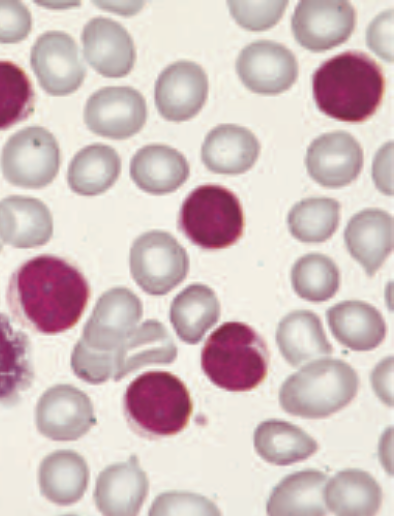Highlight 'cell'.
I'll return each instance as SVG.
<instances>
[{
  "label": "cell",
  "mask_w": 397,
  "mask_h": 516,
  "mask_svg": "<svg viewBox=\"0 0 397 516\" xmlns=\"http://www.w3.org/2000/svg\"><path fill=\"white\" fill-rule=\"evenodd\" d=\"M90 298V287L80 270L53 256L33 257L11 275L7 303L24 327L52 335L74 327Z\"/></svg>",
  "instance_id": "1"
},
{
  "label": "cell",
  "mask_w": 397,
  "mask_h": 516,
  "mask_svg": "<svg viewBox=\"0 0 397 516\" xmlns=\"http://www.w3.org/2000/svg\"><path fill=\"white\" fill-rule=\"evenodd\" d=\"M385 79L381 67L367 54L347 51L322 63L312 76L317 108L343 122L371 117L382 102Z\"/></svg>",
  "instance_id": "2"
},
{
  "label": "cell",
  "mask_w": 397,
  "mask_h": 516,
  "mask_svg": "<svg viewBox=\"0 0 397 516\" xmlns=\"http://www.w3.org/2000/svg\"><path fill=\"white\" fill-rule=\"evenodd\" d=\"M269 352L262 337L249 325L229 321L206 340L201 367L216 386L232 392L256 388L267 376Z\"/></svg>",
  "instance_id": "3"
},
{
  "label": "cell",
  "mask_w": 397,
  "mask_h": 516,
  "mask_svg": "<svg viewBox=\"0 0 397 516\" xmlns=\"http://www.w3.org/2000/svg\"><path fill=\"white\" fill-rule=\"evenodd\" d=\"M123 408L126 421L137 434L160 438L181 432L193 410L186 385L166 371H147L127 387Z\"/></svg>",
  "instance_id": "4"
},
{
  "label": "cell",
  "mask_w": 397,
  "mask_h": 516,
  "mask_svg": "<svg viewBox=\"0 0 397 516\" xmlns=\"http://www.w3.org/2000/svg\"><path fill=\"white\" fill-rule=\"evenodd\" d=\"M358 387V375L348 363L323 358L290 375L280 388L279 402L291 415L325 418L348 405Z\"/></svg>",
  "instance_id": "5"
},
{
  "label": "cell",
  "mask_w": 397,
  "mask_h": 516,
  "mask_svg": "<svg viewBox=\"0 0 397 516\" xmlns=\"http://www.w3.org/2000/svg\"><path fill=\"white\" fill-rule=\"evenodd\" d=\"M180 231L195 245L218 250L242 235L244 214L236 195L220 185H201L185 198L178 217Z\"/></svg>",
  "instance_id": "6"
},
{
  "label": "cell",
  "mask_w": 397,
  "mask_h": 516,
  "mask_svg": "<svg viewBox=\"0 0 397 516\" xmlns=\"http://www.w3.org/2000/svg\"><path fill=\"white\" fill-rule=\"evenodd\" d=\"M0 166L9 183L22 188H42L50 184L58 173V143L45 128L26 127L7 140Z\"/></svg>",
  "instance_id": "7"
},
{
  "label": "cell",
  "mask_w": 397,
  "mask_h": 516,
  "mask_svg": "<svg viewBox=\"0 0 397 516\" xmlns=\"http://www.w3.org/2000/svg\"><path fill=\"white\" fill-rule=\"evenodd\" d=\"M130 270L139 287L150 295H164L187 276L189 258L169 233L152 230L140 235L130 250Z\"/></svg>",
  "instance_id": "8"
},
{
  "label": "cell",
  "mask_w": 397,
  "mask_h": 516,
  "mask_svg": "<svg viewBox=\"0 0 397 516\" xmlns=\"http://www.w3.org/2000/svg\"><path fill=\"white\" fill-rule=\"evenodd\" d=\"M355 24L356 13L348 1H300L291 19L296 41L313 52L344 43Z\"/></svg>",
  "instance_id": "9"
},
{
  "label": "cell",
  "mask_w": 397,
  "mask_h": 516,
  "mask_svg": "<svg viewBox=\"0 0 397 516\" xmlns=\"http://www.w3.org/2000/svg\"><path fill=\"white\" fill-rule=\"evenodd\" d=\"M146 118L143 96L128 86H111L96 91L84 109L87 127L93 133L111 139H126L136 134Z\"/></svg>",
  "instance_id": "10"
},
{
  "label": "cell",
  "mask_w": 397,
  "mask_h": 516,
  "mask_svg": "<svg viewBox=\"0 0 397 516\" xmlns=\"http://www.w3.org/2000/svg\"><path fill=\"white\" fill-rule=\"evenodd\" d=\"M30 62L41 87L50 95L74 92L85 77L78 46L65 32L42 34L32 46Z\"/></svg>",
  "instance_id": "11"
},
{
  "label": "cell",
  "mask_w": 397,
  "mask_h": 516,
  "mask_svg": "<svg viewBox=\"0 0 397 516\" xmlns=\"http://www.w3.org/2000/svg\"><path fill=\"white\" fill-rule=\"evenodd\" d=\"M236 71L252 92L279 94L295 82L298 65L294 54L274 41L259 40L245 46L237 60Z\"/></svg>",
  "instance_id": "12"
},
{
  "label": "cell",
  "mask_w": 397,
  "mask_h": 516,
  "mask_svg": "<svg viewBox=\"0 0 397 516\" xmlns=\"http://www.w3.org/2000/svg\"><path fill=\"white\" fill-rule=\"evenodd\" d=\"M142 317L139 298L127 288L105 292L84 326L81 340L96 351H114L134 330Z\"/></svg>",
  "instance_id": "13"
},
{
  "label": "cell",
  "mask_w": 397,
  "mask_h": 516,
  "mask_svg": "<svg viewBox=\"0 0 397 516\" xmlns=\"http://www.w3.org/2000/svg\"><path fill=\"white\" fill-rule=\"evenodd\" d=\"M90 399L71 385H56L40 398L36 408V424L46 437L75 440L95 424Z\"/></svg>",
  "instance_id": "14"
},
{
  "label": "cell",
  "mask_w": 397,
  "mask_h": 516,
  "mask_svg": "<svg viewBox=\"0 0 397 516\" xmlns=\"http://www.w3.org/2000/svg\"><path fill=\"white\" fill-rule=\"evenodd\" d=\"M208 94L206 73L191 61H177L166 67L155 83V104L162 117L181 122L195 116Z\"/></svg>",
  "instance_id": "15"
},
{
  "label": "cell",
  "mask_w": 397,
  "mask_h": 516,
  "mask_svg": "<svg viewBox=\"0 0 397 516\" xmlns=\"http://www.w3.org/2000/svg\"><path fill=\"white\" fill-rule=\"evenodd\" d=\"M306 168L310 177L328 188H340L357 178L363 166V151L349 133H325L309 145Z\"/></svg>",
  "instance_id": "16"
},
{
  "label": "cell",
  "mask_w": 397,
  "mask_h": 516,
  "mask_svg": "<svg viewBox=\"0 0 397 516\" xmlns=\"http://www.w3.org/2000/svg\"><path fill=\"white\" fill-rule=\"evenodd\" d=\"M81 41L87 62L101 75H127L135 62L131 36L118 22L104 17L91 19L83 28Z\"/></svg>",
  "instance_id": "17"
},
{
  "label": "cell",
  "mask_w": 397,
  "mask_h": 516,
  "mask_svg": "<svg viewBox=\"0 0 397 516\" xmlns=\"http://www.w3.org/2000/svg\"><path fill=\"white\" fill-rule=\"evenodd\" d=\"M393 218L381 209H364L351 217L344 231L350 255L373 276L393 249Z\"/></svg>",
  "instance_id": "18"
},
{
  "label": "cell",
  "mask_w": 397,
  "mask_h": 516,
  "mask_svg": "<svg viewBox=\"0 0 397 516\" xmlns=\"http://www.w3.org/2000/svg\"><path fill=\"white\" fill-rule=\"evenodd\" d=\"M53 233L52 216L39 199L8 196L0 201V239L16 248L47 243Z\"/></svg>",
  "instance_id": "19"
},
{
  "label": "cell",
  "mask_w": 397,
  "mask_h": 516,
  "mask_svg": "<svg viewBox=\"0 0 397 516\" xmlns=\"http://www.w3.org/2000/svg\"><path fill=\"white\" fill-rule=\"evenodd\" d=\"M35 378L28 336L0 313V404L14 405Z\"/></svg>",
  "instance_id": "20"
},
{
  "label": "cell",
  "mask_w": 397,
  "mask_h": 516,
  "mask_svg": "<svg viewBox=\"0 0 397 516\" xmlns=\"http://www.w3.org/2000/svg\"><path fill=\"white\" fill-rule=\"evenodd\" d=\"M176 357L177 347L164 325L147 320L113 351L112 377L119 381L140 367L170 364Z\"/></svg>",
  "instance_id": "21"
},
{
  "label": "cell",
  "mask_w": 397,
  "mask_h": 516,
  "mask_svg": "<svg viewBox=\"0 0 397 516\" xmlns=\"http://www.w3.org/2000/svg\"><path fill=\"white\" fill-rule=\"evenodd\" d=\"M259 152L260 144L250 130L236 124H221L205 137L201 159L211 172L235 175L249 170Z\"/></svg>",
  "instance_id": "22"
},
{
  "label": "cell",
  "mask_w": 397,
  "mask_h": 516,
  "mask_svg": "<svg viewBox=\"0 0 397 516\" xmlns=\"http://www.w3.org/2000/svg\"><path fill=\"white\" fill-rule=\"evenodd\" d=\"M333 336L343 346L354 351H370L379 346L386 335L382 314L371 304L346 300L326 312Z\"/></svg>",
  "instance_id": "23"
},
{
  "label": "cell",
  "mask_w": 397,
  "mask_h": 516,
  "mask_svg": "<svg viewBox=\"0 0 397 516\" xmlns=\"http://www.w3.org/2000/svg\"><path fill=\"white\" fill-rule=\"evenodd\" d=\"M148 490L145 473L132 456L126 463L107 467L97 478L95 501L106 515H134Z\"/></svg>",
  "instance_id": "24"
},
{
  "label": "cell",
  "mask_w": 397,
  "mask_h": 516,
  "mask_svg": "<svg viewBox=\"0 0 397 516\" xmlns=\"http://www.w3.org/2000/svg\"><path fill=\"white\" fill-rule=\"evenodd\" d=\"M130 176L147 193L168 194L186 182L189 164L174 148L159 144L147 145L131 159Z\"/></svg>",
  "instance_id": "25"
},
{
  "label": "cell",
  "mask_w": 397,
  "mask_h": 516,
  "mask_svg": "<svg viewBox=\"0 0 397 516\" xmlns=\"http://www.w3.org/2000/svg\"><path fill=\"white\" fill-rule=\"evenodd\" d=\"M276 343L284 359L294 367L333 351L320 318L310 310L284 316L276 329Z\"/></svg>",
  "instance_id": "26"
},
{
  "label": "cell",
  "mask_w": 397,
  "mask_h": 516,
  "mask_svg": "<svg viewBox=\"0 0 397 516\" xmlns=\"http://www.w3.org/2000/svg\"><path fill=\"white\" fill-rule=\"evenodd\" d=\"M325 473L302 470L284 477L272 490L266 505L268 515H325Z\"/></svg>",
  "instance_id": "27"
},
{
  "label": "cell",
  "mask_w": 397,
  "mask_h": 516,
  "mask_svg": "<svg viewBox=\"0 0 397 516\" xmlns=\"http://www.w3.org/2000/svg\"><path fill=\"white\" fill-rule=\"evenodd\" d=\"M220 303L215 292L204 284H192L173 299L170 322L177 336L188 344L202 340L220 317Z\"/></svg>",
  "instance_id": "28"
},
{
  "label": "cell",
  "mask_w": 397,
  "mask_h": 516,
  "mask_svg": "<svg viewBox=\"0 0 397 516\" xmlns=\"http://www.w3.org/2000/svg\"><path fill=\"white\" fill-rule=\"evenodd\" d=\"M324 502L336 515H374L382 503V489L367 472L346 469L324 487Z\"/></svg>",
  "instance_id": "29"
},
{
  "label": "cell",
  "mask_w": 397,
  "mask_h": 516,
  "mask_svg": "<svg viewBox=\"0 0 397 516\" xmlns=\"http://www.w3.org/2000/svg\"><path fill=\"white\" fill-rule=\"evenodd\" d=\"M253 441L261 458L280 466L303 461L318 449L317 442L304 430L277 419L261 422L255 429Z\"/></svg>",
  "instance_id": "30"
},
{
  "label": "cell",
  "mask_w": 397,
  "mask_h": 516,
  "mask_svg": "<svg viewBox=\"0 0 397 516\" xmlns=\"http://www.w3.org/2000/svg\"><path fill=\"white\" fill-rule=\"evenodd\" d=\"M121 160L117 152L104 144L82 148L71 160L67 181L72 191L84 196L105 192L117 180Z\"/></svg>",
  "instance_id": "31"
},
{
  "label": "cell",
  "mask_w": 397,
  "mask_h": 516,
  "mask_svg": "<svg viewBox=\"0 0 397 516\" xmlns=\"http://www.w3.org/2000/svg\"><path fill=\"white\" fill-rule=\"evenodd\" d=\"M89 479L83 458L71 451H58L43 460L39 481L41 493L59 505L76 502L83 495Z\"/></svg>",
  "instance_id": "32"
},
{
  "label": "cell",
  "mask_w": 397,
  "mask_h": 516,
  "mask_svg": "<svg viewBox=\"0 0 397 516\" xmlns=\"http://www.w3.org/2000/svg\"><path fill=\"white\" fill-rule=\"evenodd\" d=\"M340 219V204L328 197H310L296 203L287 223L291 235L305 243H320L336 231Z\"/></svg>",
  "instance_id": "33"
},
{
  "label": "cell",
  "mask_w": 397,
  "mask_h": 516,
  "mask_svg": "<svg viewBox=\"0 0 397 516\" xmlns=\"http://www.w3.org/2000/svg\"><path fill=\"white\" fill-rule=\"evenodd\" d=\"M291 284L299 297L311 302H323L336 294L340 273L331 258L310 253L300 257L292 266Z\"/></svg>",
  "instance_id": "34"
},
{
  "label": "cell",
  "mask_w": 397,
  "mask_h": 516,
  "mask_svg": "<svg viewBox=\"0 0 397 516\" xmlns=\"http://www.w3.org/2000/svg\"><path fill=\"white\" fill-rule=\"evenodd\" d=\"M34 109V90L25 71L0 61V130L26 119Z\"/></svg>",
  "instance_id": "35"
},
{
  "label": "cell",
  "mask_w": 397,
  "mask_h": 516,
  "mask_svg": "<svg viewBox=\"0 0 397 516\" xmlns=\"http://www.w3.org/2000/svg\"><path fill=\"white\" fill-rule=\"evenodd\" d=\"M230 13L243 28L263 31L282 17L288 1H227Z\"/></svg>",
  "instance_id": "36"
},
{
  "label": "cell",
  "mask_w": 397,
  "mask_h": 516,
  "mask_svg": "<svg viewBox=\"0 0 397 516\" xmlns=\"http://www.w3.org/2000/svg\"><path fill=\"white\" fill-rule=\"evenodd\" d=\"M73 372L82 380L99 384L113 376V351H96L81 339L75 345L71 356Z\"/></svg>",
  "instance_id": "37"
},
{
  "label": "cell",
  "mask_w": 397,
  "mask_h": 516,
  "mask_svg": "<svg viewBox=\"0 0 397 516\" xmlns=\"http://www.w3.org/2000/svg\"><path fill=\"white\" fill-rule=\"evenodd\" d=\"M151 514L220 515L219 509L203 496L183 492L166 493L153 504Z\"/></svg>",
  "instance_id": "38"
},
{
  "label": "cell",
  "mask_w": 397,
  "mask_h": 516,
  "mask_svg": "<svg viewBox=\"0 0 397 516\" xmlns=\"http://www.w3.org/2000/svg\"><path fill=\"white\" fill-rule=\"evenodd\" d=\"M32 25L31 14L19 1H0V43H17L25 39Z\"/></svg>",
  "instance_id": "39"
},
{
  "label": "cell",
  "mask_w": 397,
  "mask_h": 516,
  "mask_svg": "<svg viewBox=\"0 0 397 516\" xmlns=\"http://www.w3.org/2000/svg\"><path fill=\"white\" fill-rule=\"evenodd\" d=\"M367 45L386 61L393 59V13H381L370 24L366 34Z\"/></svg>",
  "instance_id": "40"
},
{
  "label": "cell",
  "mask_w": 397,
  "mask_h": 516,
  "mask_svg": "<svg viewBox=\"0 0 397 516\" xmlns=\"http://www.w3.org/2000/svg\"><path fill=\"white\" fill-rule=\"evenodd\" d=\"M393 144L383 145L374 157L372 177L377 188L387 194H393Z\"/></svg>",
  "instance_id": "41"
},
{
  "label": "cell",
  "mask_w": 397,
  "mask_h": 516,
  "mask_svg": "<svg viewBox=\"0 0 397 516\" xmlns=\"http://www.w3.org/2000/svg\"><path fill=\"white\" fill-rule=\"evenodd\" d=\"M393 373V358L387 357L382 360L373 370L371 382L377 395L387 403L392 405L393 398L391 396V377Z\"/></svg>",
  "instance_id": "42"
},
{
  "label": "cell",
  "mask_w": 397,
  "mask_h": 516,
  "mask_svg": "<svg viewBox=\"0 0 397 516\" xmlns=\"http://www.w3.org/2000/svg\"><path fill=\"white\" fill-rule=\"evenodd\" d=\"M2 247H3V244H2V242L0 241V251L2 250Z\"/></svg>",
  "instance_id": "43"
}]
</instances>
